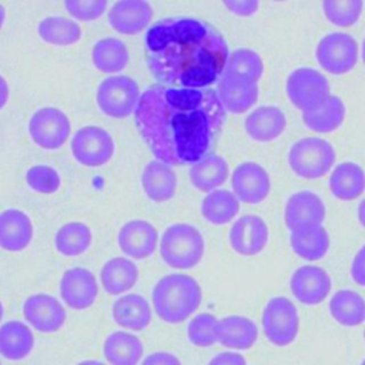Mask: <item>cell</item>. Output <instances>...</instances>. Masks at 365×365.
Wrapping results in <instances>:
<instances>
[{"instance_id":"f5cc1de1","label":"cell","mask_w":365,"mask_h":365,"mask_svg":"<svg viewBox=\"0 0 365 365\" xmlns=\"http://www.w3.org/2000/svg\"><path fill=\"white\" fill-rule=\"evenodd\" d=\"M1 318H3V304L0 301V321H1Z\"/></svg>"},{"instance_id":"bcb514c9","label":"cell","mask_w":365,"mask_h":365,"mask_svg":"<svg viewBox=\"0 0 365 365\" xmlns=\"http://www.w3.org/2000/svg\"><path fill=\"white\" fill-rule=\"evenodd\" d=\"M224 6L237 16H251L257 11L259 3L254 0H240V1H225Z\"/></svg>"},{"instance_id":"7dc6e473","label":"cell","mask_w":365,"mask_h":365,"mask_svg":"<svg viewBox=\"0 0 365 365\" xmlns=\"http://www.w3.org/2000/svg\"><path fill=\"white\" fill-rule=\"evenodd\" d=\"M9 100V84L4 80V77L0 76V110L6 106Z\"/></svg>"},{"instance_id":"836d02e7","label":"cell","mask_w":365,"mask_h":365,"mask_svg":"<svg viewBox=\"0 0 365 365\" xmlns=\"http://www.w3.org/2000/svg\"><path fill=\"white\" fill-rule=\"evenodd\" d=\"M91 58L97 70L103 73H117L127 66L128 50L120 38L106 37L94 44Z\"/></svg>"},{"instance_id":"8fae6325","label":"cell","mask_w":365,"mask_h":365,"mask_svg":"<svg viewBox=\"0 0 365 365\" xmlns=\"http://www.w3.org/2000/svg\"><path fill=\"white\" fill-rule=\"evenodd\" d=\"M29 131L31 140L38 147L57 150L70 135V121L60 108L43 107L31 115Z\"/></svg>"},{"instance_id":"1f68e13d","label":"cell","mask_w":365,"mask_h":365,"mask_svg":"<svg viewBox=\"0 0 365 365\" xmlns=\"http://www.w3.org/2000/svg\"><path fill=\"white\" fill-rule=\"evenodd\" d=\"M345 118V104L338 96H329L318 107L304 111V124L318 133H329L336 130Z\"/></svg>"},{"instance_id":"5bb4252c","label":"cell","mask_w":365,"mask_h":365,"mask_svg":"<svg viewBox=\"0 0 365 365\" xmlns=\"http://www.w3.org/2000/svg\"><path fill=\"white\" fill-rule=\"evenodd\" d=\"M60 295L64 304L73 309L80 311L91 307L98 295L93 272L83 267L67 269L60 279Z\"/></svg>"},{"instance_id":"d590c367","label":"cell","mask_w":365,"mask_h":365,"mask_svg":"<svg viewBox=\"0 0 365 365\" xmlns=\"http://www.w3.org/2000/svg\"><path fill=\"white\" fill-rule=\"evenodd\" d=\"M37 33L41 40L54 46H70L80 40V26L67 17L50 16L38 23Z\"/></svg>"},{"instance_id":"83f0119b","label":"cell","mask_w":365,"mask_h":365,"mask_svg":"<svg viewBox=\"0 0 365 365\" xmlns=\"http://www.w3.org/2000/svg\"><path fill=\"white\" fill-rule=\"evenodd\" d=\"M289 244L298 257L317 261L328 252L329 235L321 224L301 227L289 231Z\"/></svg>"},{"instance_id":"8d00e7d4","label":"cell","mask_w":365,"mask_h":365,"mask_svg":"<svg viewBox=\"0 0 365 365\" xmlns=\"http://www.w3.org/2000/svg\"><path fill=\"white\" fill-rule=\"evenodd\" d=\"M262 71L264 63L257 51L251 48H237L228 54L222 76H235L258 81Z\"/></svg>"},{"instance_id":"f907efd6","label":"cell","mask_w":365,"mask_h":365,"mask_svg":"<svg viewBox=\"0 0 365 365\" xmlns=\"http://www.w3.org/2000/svg\"><path fill=\"white\" fill-rule=\"evenodd\" d=\"M4 19H6V10H4V7L0 4V29H1L3 23H4Z\"/></svg>"},{"instance_id":"11a10c76","label":"cell","mask_w":365,"mask_h":365,"mask_svg":"<svg viewBox=\"0 0 365 365\" xmlns=\"http://www.w3.org/2000/svg\"><path fill=\"white\" fill-rule=\"evenodd\" d=\"M364 338H365V331H364Z\"/></svg>"},{"instance_id":"30bf717a","label":"cell","mask_w":365,"mask_h":365,"mask_svg":"<svg viewBox=\"0 0 365 365\" xmlns=\"http://www.w3.org/2000/svg\"><path fill=\"white\" fill-rule=\"evenodd\" d=\"M74 158L87 167L104 165L114 153V141L108 131L97 125L80 128L71 140Z\"/></svg>"},{"instance_id":"7a4b0ae2","label":"cell","mask_w":365,"mask_h":365,"mask_svg":"<svg viewBox=\"0 0 365 365\" xmlns=\"http://www.w3.org/2000/svg\"><path fill=\"white\" fill-rule=\"evenodd\" d=\"M145 58L151 74L164 86L207 88L221 78L228 46L222 34L204 20L168 17L148 29Z\"/></svg>"},{"instance_id":"3957f363","label":"cell","mask_w":365,"mask_h":365,"mask_svg":"<svg viewBox=\"0 0 365 365\" xmlns=\"http://www.w3.org/2000/svg\"><path fill=\"white\" fill-rule=\"evenodd\" d=\"M202 299L200 284L187 274H168L153 288V308L160 319L168 324L190 318Z\"/></svg>"},{"instance_id":"b9f144b4","label":"cell","mask_w":365,"mask_h":365,"mask_svg":"<svg viewBox=\"0 0 365 365\" xmlns=\"http://www.w3.org/2000/svg\"><path fill=\"white\" fill-rule=\"evenodd\" d=\"M106 0H66L64 7L78 20H93L100 17L107 10Z\"/></svg>"},{"instance_id":"8992f818","label":"cell","mask_w":365,"mask_h":365,"mask_svg":"<svg viewBox=\"0 0 365 365\" xmlns=\"http://www.w3.org/2000/svg\"><path fill=\"white\" fill-rule=\"evenodd\" d=\"M262 331L275 346L292 344L299 331V315L294 302L285 297L271 298L261 317Z\"/></svg>"},{"instance_id":"7c38bea8","label":"cell","mask_w":365,"mask_h":365,"mask_svg":"<svg viewBox=\"0 0 365 365\" xmlns=\"http://www.w3.org/2000/svg\"><path fill=\"white\" fill-rule=\"evenodd\" d=\"M231 187L240 201L257 204L269 194L271 180L262 165L254 161H244L232 171Z\"/></svg>"},{"instance_id":"d6986e66","label":"cell","mask_w":365,"mask_h":365,"mask_svg":"<svg viewBox=\"0 0 365 365\" xmlns=\"http://www.w3.org/2000/svg\"><path fill=\"white\" fill-rule=\"evenodd\" d=\"M215 93L224 110L244 113L258 100V81L235 76H221Z\"/></svg>"},{"instance_id":"6da1fadb","label":"cell","mask_w":365,"mask_h":365,"mask_svg":"<svg viewBox=\"0 0 365 365\" xmlns=\"http://www.w3.org/2000/svg\"><path fill=\"white\" fill-rule=\"evenodd\" d=\"M225 110L212 88L150 86L134 111L150 151L167 165L195 164L214 145Z\"/></svg>"},{"instance_id":"277c9868","label":"cell","mask_w":365,"mask_h":365,"mask_svg":"<svg viewBox=\"0 0 365 365\" xmlns=\"http://www.w3.org/2000/svg\"><path fill=\"white\" fill-rule=\"evenodd\" d=\"M160 252L164 262L173 268H192L201 261L204 254L202 235L190 224H173L161 235Z\"/></svg>"},{"instance_id":"ba28073f","label":"cell","mask_w":365,"mask_h":365,"mask_svg":"<svg viewBox=\"0 0 365 365\" xmlns=\"http://www.w3.org/2000/svg\"><path fill=\"white\" fill-rule=\"evenodd\" d=\"M287 94L294 107L308 111L322 104L329 94L327 77L311 67H299L287 78Z\"/></svg>"},{"instance_id":"f6af8a7d","label":"cell","mask_w":365,"mask_h":365,"mask_svg":"<svg viewBox=\"0 0 365 365\" xmlns=\"http://www.w3.org/2000/svg\"><path fill=\"white\" fill-rule=\"evenodd\" d=\"M207 365H247V359L238 352L224 351L212 356Z\"/></svg>"},{"instance_id":"d6a6232c","label":"cell","mask_w":365,"mask_h":365,"mask_svg":"<svg viewBox=\"0 0 365 365\" xmlns=\"http://www.w3.org/2000/svg\"><path fill=\"white\" fill-rule=\"evenodd\" d=\"M228 164L218 154H207L192 164L190 170L191 184L200 191H212L228 177Z\"/></svg>"},{"instance_id":"cb8c5ba5","label":"cell","mask_w":365,"mask_h":365,"mask_svg":"<svg viewBox=\"0 0 365 365\" xmlns=\"http://www.w3.org/2000/svg\"><path fill=\"white\" fill-rule=\"evenodd\" d=\"M141 187L151 201L164 202L174 197L177 190V177L167 164L154 160L143 170Z\"/></svg>"},{"instance_id":"e0dca14e","label":"cell","mask_w":365,"mask_h":365,"mask_svg":"<svg viewBox=\"0 0 365 365\" xmlns=\"http://www.w3.org/2000/svg\"><path fill=\"white\" fill-rule=\"evenodd\" d=\"M325 207L322 200L312 191L302 190L289 195L285 210L284 220L289 231L308 227L318 225L324 221Z\"/></svg>"},{"instance_id":"4dcf8cb0","label":"cell","mask_w":365,"mask_h":365,"mask_svg":"<svg viewBox=\"0 0 365 365\" xmlns=\"http://www.w3.org/2000/svg\"><path fill=\"white\" fill-rule=\"evenodd\" d=\"M332 318L344 327H356L365 321V299L354 289H339L329 301Z\"/></svg>"},{"instance_id":"ab89813d","label":"cell","mask_w":365,"mask_h":365,"mask_svg":"<svg viewBox=\"0 0 365 365\" xmlns=\"http://www.w3.org/2000/svg\"><path fill=\"white\" fill-rule=\"evenodd\" d=\"M364 9L359 0H325L322 10L325 17L338 27H348L356 23Z\"/></svg>"},{"instance_id":"52a82bcc","label":"cell","mask_w":365,"mask_h":365,"mask_svg":"<svg viewBox=\"0 0 365 365\" xmlns=\"http://www.w3.org/2000/svg\"><path fill=\"white\" fill-rule=\"evenodd\" d=\"M138 84L128 76L104 78L97 90L100 110L113 118H125L135 111L140 101Z\"/></svg>"},{"instance_id":"816d5d0a","label":"cell","mask_w":365,"mask_h":365,"mask_svg":"<svg viewBox=\"0 0 365 365\" xmlns=\"http://www.w3.org/2000/svg\"><path fill=\"white\" fill-rule=\"evenodd\" d=\"M362 60L365 63V38H364V43H362Z\"/></svg>"},{"instance_id":"ac0fdd59","label":"cell","mask_w":365,"mask_h":365,"mask_svg":"<svg viewBox=\"0 0 365 365\" xmlns=\"http://www.w3.org/2000/svg\"><path fill=\"white\" fill-rule=\"evenodd\" d=\"M117 241L125 255L134 259H143L155 251L158 234L148 221L131 220L120 228Z\"/></svg>"},{"instance_id":"d4e9b609","label":"cell","mask_w":365,"mask_h":365,"mask_svg":"<svg viewBox=\"0 0 365 365\" xmlns=\"http://www.w3.org/2000/svg\"><path fill=\"white\" fill-rule=\"evenodd\" d=\"M103 354L110 365H138L144 346L137 335L127 331H114L106 338Z\"/></svg>"},{"instance_id":"9f6ffc18","label":"cell","mask_w":365,"mask_h":365,"mask_svg":"<svg viewBox=\"0 0 365 365\" xmlns=\"http://www.w3.org/2000/svg\"><path fill=\"white\" fill-rule=\"evenodd\" d=\"M0 365H1V362H0Z\"/></svg>"},{"instance_id":"7bdbcfd3","label":"cell","mask_w":365,"mask_h":365,"mask_svg":"<svg viewBox=\"0 0 365 365\" xmlns=\"http://www.w3.org/2000/svg\"><path fill=\"white\" fill-rule=\"evenodd\" d=\"M140 365H182L180 358L167 351H157L148 354Z\"/></svg>"},{"instance_id":"e575fe53","label":"cell","mask_w":365,"mask_h":365,"mask_svg":"<svg viewBox=\"0 0 365 365\" xmlns=\"http://www.w3.org/2000/svg\"><path fill=\"white\" fill-rule=\"evenodd\" d=\"M240 211V200L228 190H214L201 204L202 217L211 224H227Z\"/></svg>"},{"instance_id":"f35d334b","label":"cell","mask_w":365,"mask_h":365,"mask_svg":"<svg viewBox=\"0 0 365 365\" xmlns=\"http://www.w3.org/2000/svg\"><path fill=\"white\" fill-rule=\"evenodd\" d=\"M218 321L210 312L195 315L187 327V338L195 346H211L218 341Z\"/></svg>"},{"instance_id":"484cf974","label":"cell","mask_w":365,"mask_h":365,"mask_svg":"<svg viewBox=\"0 0 365 365\" xmlns=\"http://www.w3.org/2000/svg\"><path fill=\"white\" fill-rule=\"evenodd\" d=\"M258 338L255 322L242 315H228L218 321V342L231 349H250Z\"/></svg>"},{"instance_id":"2e32d148","label":"cell","mask_w":365,"mask_h":365,"mask_svg":"<svg viewBox=\"0 0 365 365\" xmlns=\"http://www.w3.org/2000/svg\"><path fill=\"white\" fill-rule=\"evenodd\" d=\"M228 238L237 254L255 255L264 250L268 241V227L261 217L247 214L232 224Z\"/></svg>"},{"instance_id":"9c48e42d","label":"cell","mask_w":365,"mask_h":365,"mask_svg":"<svg viewBox=\"0 0 365 365\" xmlns=\"http://www.w3.org/2000/svg\"><path fill=\"white\" fill-rule=\"evenodd\" d=\"M358 43L348 33L334 31L324 36L315 48L318 64L331 74H344L358 61Z\"/></svg>"},{"instance_id":"74e56055","label":"cell","mask_w":365,"mask_h":365,"mask_svg":"<svg viewBox=\"0 0 365 365\" xmlns=\"http://www.w3.org/2000/svg\"><path fill=\"white\" fill-rule=\"evenodd\" d=\"M91 242V231L83 222L64 224L56 234V248L60 254L74 257L83 254Z\"/></svg>"},{"instance_id":"ee69618b","label":"cell","mask_w":365,"mask_h":365,"mask_svg":"<svg viewBox=\"0 0 365 365\" xmlns=\"http://www.w3.org/2000/svg\"><path fill=\"white\" fill-rule=\"evenodd\" d=\"M351 277L358 285L365 287V245L359 248V251L355 254L352 259Z\"/></svg>"},{"instance_id":"9a60e30c","label":"cell","mask_w":365,"mask_h":365,"mask_svg":"<svg viewBox=\"0 0 365 365\" xmlns=\"http://www.w3.org/2000/svg\"><path fill=\"white\" fill-rule=\"evenodd\" d=\"M289 288L299 302L317 305L329 295L331 278L328 272L318 265H302L292 272Z\"/></svg>"},{"instance_id":"f546056e","label":"cell","mask_w":365,"mask_h":365,"mask_svg":"<svg viewBox=\"0 0 365 365\" xmlns=\"http://www.w3.org/2000/svg\"><path fill=\"white\" fill-rule=\"evenodd\" d=\"M329 190L339 200H354L365 191V173L351 161L338 164L329 177Z\"/></svg>"},{"instance_id":"ffe728a7","label":"cell","mask_w":365,"mask_h":365,"mask_svg":"<svg viewBox=\"0 0 365 365\" xmlns=\"http://www.w3.org/2000/svg\"><path fill=\"white\" fill-rule=\"evenodd\" d=\"M153 17V9L143 0H121L111 6L108 11L110 26L125 36L143 31Z\"/></svg>"},{"instance_id":"681fc988","label":"cell","mask_w":365,"mask_h":365,"mask_svg":"<svg viewBox=\"0 0 365 365\" xmlns=\"http://www.w3.org/2000/svg\"><path fill=\"white\" fill-rule=\"evenodd\" d=\"M77 365H107L103 361H96V359H86V361H80Z\"/></svg>"},{"instance_id":"60d3db41","label":"cell","mask_w":365,"mask_h":365,"mask_svg":"<svg viewBox=\"0 0 365 365\" xmlns=\"http://www.w3.org/2000/svg\"><path fill=\"white\" fill-rule=\"evenodd\" d=\"M29 187L41 194H51L60 187L58 173L48 165H33L26 173Z\"/></svg>"},{"instance_id":"7402d4cb","label":"cell","mask_w":365,"mask_h":365,"mask_svg":"<svg viewBox=\"0 0 365 365\" xmlns=\"http://www.w3.org/2000/svg\"><path fill=\"white\" fill-rule=\"evenodd\" d=\"M244 127L252 140L267 143L281 135L287 127V118L279 107L261 106L247 115Z\"/></svg>"},{"instance_id":"db71d44e","label":"cell","mask_w":365,"mask_h":365,"mask_svg":"<svg viewBox=\"0 0 365 365\" xmlns=\"http://www.w3.org/2000/svg\"><path fill=\"white\" fill-rule=\"evenodd\" d=\"M361 365H365V359H362V362H361Z\"/></svg>"},{"instance_id":"44dd1931","label":"cell","mask_w":365,"mask_h":365,"mask_svg":"<svg viewBox=\"0 0 365 365\" xmlns=\"http://www.w3.org/2000/svg\"><path fill=\"white\" fill-rule=\"evenodd\" d=\"M33 238V224L20 210L9 208L0 212V247L10 252L23 251Z\"/></svg>"},{"instance_id":"603a6c76","label":"cell","mask_w":365,"mask_h":365,"mask_svg":"<svg viewBox=\"0 0 365 365\" xmlns=\"http://www.w3.org/2000/svg\"><path fill=\"white\" fill-rule=\"evenodd\" d=\"M111 315L117 325L130 331H143L151 322V307L140 294H125L115 299Z\"/></svg>"},{"instance_id":"c3c4849f","label":"cell","mask_w":365,"mask_h":365,"mask_svg":"<svg viewBox=\"0 0 365 365\" xmlns=\"http://www.w3.org/2000/svg\"><path fill=\"white\" fill-rule=\"evenodd\" d=\"M358 220H359L361 225L365 228V198L358 205Z\"/></svg>"},{"instance_id":"4fadbf2b","label":"cell","mask_w":365,"mask_h":365,"mask_svg":"<svg viewBox=\"0 0 365 365\" xmlns=\"http://www.w3.org/2000/svg\"><path fill=\"white\" fill-rule=\"evenodd\" d=\"M26 321L38 332H57L66 322V309L61 302L48 294H33L23 304Z\"/></svg>"},{"instance_id":"f1b7e54d","label":"cell","mask_w":365,"mask_h":365,"mask_svg":"<svg viewBox=\"0 0 365 365\" xmlns=\"http://www.w3.org/2000/svg\"><path fill=\"white\" fill-rule=\"evenodd\" d=\"M138 279L137 265L123 257H114L108 259L100 271V281L106 292L111 295H120L134 287Z\"/></svg>"},{"instance_id":"5b68a950","label":"cell","mask_w":365,"mask_h":365,"mask_svg":"<svg viewBox=\"0 0 365 365\" xmlns=\"http://www.w3.org/2000/svg\"><path fill=\"white\" fill-rule=\"evenodd\" d=\"M291 170L302 178L325 175L335 163V150L324 138L304 137L295 141L288 153Z\"/></svg>"},{"instance_id":"4316f807","label":"cell","mask_w":365,"mask_h":365,"mask_svg":"<svg viewBox=\"0 0 365 365\" xmlns=\"http://www.w3.org/2000/svg\"><path fill=\"white\" fill-rule=\"evenodd\" d=\"M34 346L31 329L21 321L11 319L0 327V355L9 361H20L30 355Z\"/></svg>"}]
</instances>
